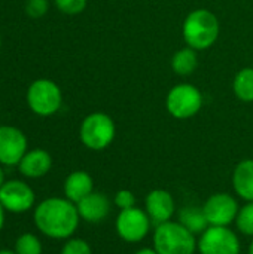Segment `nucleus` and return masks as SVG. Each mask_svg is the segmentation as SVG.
I'll list each match as a JSON object with an SVG mask.
<instances>
[{
  "instance_id": "1",
  "label": "nucleus",
  "mask_w": 253,
  "mask_h": 254,
  "mask_svg": "<svg viewBox=\"0 0 253 254\" xmlns=\"http://www.w3.org/2000/svg\"><path fill=\"white\" fill-rule=\"evenodd\" d=\"M36 228L52 240L70 238L79 225L76 204L67 198H48L42 201L33 214Z\"/></svg>"
},
{
  "instance_id": "2",
  "label": "nucleus",
  "mask_w": 253,
  "mask_h": 254,
  "mask_svg": "<svg viewBox=\"0 0 253 254\" xmlns=\"http://www.w3.org/2000/svg\"><path fill=\"white\" fill-rule=\"evenodd\" d=\"M182 34L189 48L195 51L209 49L219 37V19L209 9H195L185 18Z\"/></svg>"
},
{
  "instance_id": "3",
  "label": "nucleus",
  "mask_w": 253,
  "mask_h": 254,
  "mask_svg": "<svg viewBox=\"0 0 253 254\" xmlns=\"http://www.w3.org/2000/svg\"><path fill=\"white\" fill-rule=\"evenodd\" d=\"M152 243L158 254H194L198 241L183 225L170 220L155 228Z\"/></svg>"
},
{
  "instance_id": "4",
  "label": "nucleus",
  "mask_w": 253,
  "mask_h": 254,
  "mask_svg": "<svg viewBox=\"0 0 253 254\" xmlns=\"http://www.w3.org/2000/svg\"><path fill=\"white\" fill-rule=\"evenodd\" d=\"M116 135V127L113 119L103 112H94L84 118L79 127L81 143L89 150L107 149Z\"/></svg>"
},
{
  "instance_id": "5",
  "label": "nucleus",
  "mask_w": 253,
  "mask_h": 254,
  "mask_svg": "<svg viewBox=\"0 0 253 254\" xmlns=\"http://www.w3.org/2000/svg\"><path fill=\"white\" fill-rule=\"evenodd\" d=\"M28 109L42 118L55 115L63 104V92L51 79H36L30 83L25 94Z\"/></svg>"
},
{
  "instance_id": "6",
  "label": "nucleus",
  "mask_w": 253,
  "mask_h": 254,
  "mask_svg": "<svg viewBox=\"0 0 253 254\" xmlns=\"http://www.w3.org/2000/svg\"><path fill=\"white\" fill-rule=\"evenodd\" d=\"M201 91L189 83L173 86L166 97L167 112L176 119H189L195 116L203 107Z\"/></svg>"
},
{
  "instance_id": "7",
  "label": "nucleus",
  "mask_w": 253,
  "mask_h": 254,
  "mask_svg": "<svg viewBox=\"0 0 253 254\" xmlns=\"http://www.w3.org/2000/svg\"><path fill=\"white\" fill-rule=\"evenodd\" d=\"M200 254H240V240L228 226H209L197 243Z\"/></svg>"
},
{
  "instance_id": "8",
  "label": "nucleus",
  "mask_w": 253,
  "mask_h": 254,
  "mask_svg": "<svg viewBox=\"0 0 253 254\" xmlns=\"http://www.w3.org/2000/svg\"><path fill=\"white\" fill-rule=\"evenodd\" d=\"M152 222L146 214V211L137 207L121 210L115 222L116 234L119 235V238H122L127 243L142 241L149 234Z\"/></svg>"
},
{
  "instance_id": "9",
  "label": "nucleus",
  "mask_w": 253,
  "mask_h": 254,
  "mask_svg": "<svg viewBox=\"0 0 253 254\" xmlns=\"http://www.w3.org/2000/svg\"><path fill=\"white\" fill-rule=\"evenodd\" d=\"M34 190L22 180H7L0 189V202L9 213H27L34 205Z\"/></svg>"
},
{
  "instance_id": "10",
  "label": "nucleus",
  "mask_w": 253,
  "mask_h": 254,
  "mask_svg": "<svg viewBox=\"0 0 253 254\" xmlns=\"http://www.w3.org/2000/svg\"><path fill=\"white\" fill-rule=\"evenodd\" d=\"M28 141L25 134L12 125H0V164L13 167L27 153Z\"/></svg>"
},
{
  "instance_id": "11",
  "label": "nucleus",
  "mask_w": 253,
  "mask_h": 254,
  "mask_svg": "<svg viewBox=\"0 0 253 254\" xmlns=\"http://www.w3.org/2000/svg\"><path fill=\"white\" fill-rule=\"evenodd\" d=\"M209 226H230L236 222L240 211L234 196L228 193H215L203 205Z\"/></svg>"
},
{
  "instance_id": "12",
  "label": "nucleus",
  "mask_w": 253,
  "mask_h": 254,
  "mask_svg": "<svg viewBox=\"0 0 253 254\" xmlns=\"http://www.w3.org/2000/svg\"><path fill=\"white\" fill-rule=\"evenodd\" d=\"M145 211L155 226L170 222L176 211V204L171 193L164 189H155L149 192L145 201Z\"/></svg>"
},
{
  "instance_id": "13",
  "label": "nucleus",
  "mask_w": 253,
  "mask_h": 254,
  "mask_svg": "<svg viewBox=\"0 0 253 254\" xmlns=\"http://www.w3.org/2000/svg\"><path fill=\"white\" fill-rule=\"evenodd\" d=\"M79 217L88 223H100L110 213V201L104 193L92 192L76 204Z\"/></svg>"
},
{
  "instance_id": "14",
  "label": "nucleus",
  "mask_w": 253,
  "mask_h": 254,
  "mask_svg": "<svg viewBox=\"0 0 253 254\" xmlns=\"http://www.w3.org/2000/svg\"><path fill=\"white\" fill-rule=\"evenodd\" d=\"M52 167V156L43 149L27 150L21 162L18 164L19 173L28 179H40L49 173Z\"/></svg>"
},
{
  "instance_id": "15",
  "label": "nucleus",
  "mask_w": 253,
  "mask_h": 254,
  "mask_svg": "<svg viewBox=\"0 0 253 254\" xmlns=\"http://www.w3.org/2000/svg\"><path fill=\"white\" fill-rule=\"evenodd\" d=\"M63 189L64 196L73 204H78L81 199L94 192V180L86 171L78 170L66 177Z\"/></svg>"
},
{
  "instance_id": "16",
  "label": "nucleus",
  "mask_w": 253,
  "mask_h": 254,
  "mask_svg": "<svg viewBox=\"0 0 253 254\" xmlns=\"http://www.w3.org/2000/svg\"><path fill=\"white\" fill-rule=\"evenodd\" d=\"M233 188L246 202L253 201V159L240 161L233 171Z\"/></svg>"
},
{
  "instance_id": "17",
  "label": "nucleus",
  "mask_w": 253,
  "mask_h": 254,
  "mask_svg": "<svg viewBox=\"0 0 253 254\" xmlns=\"http://www.w3.org/2000/svg\"><path fill=\"white\" fill-rule=\"evenodd\" d=\"M179 223L183 225L194 235H201L207 228L209 222L204 216L203 207H185L179 213Z\"/></svg>"
},
{
  "instance_id": "18",
  "label": "nucleus",
  "mask_w": 253,
  "mask_h": 254,
  "mask_svg": "<svg viewBox=\"0 0 253 254\" xmlns=\"http://www.w3.org/2000/svg\"><path fill=\"white\" fill-rule=\"evenodd\" d=\"M198 67V57L197 51L192 48L179 49L171 58V68L177 76H189Z\"/></svg>"
},
{
  "instance_id": "19",
  "label": "nucleus",
  "mask_w": 253,
  "mask_h": 254,
  "mask_svg": "<svg viewBox=\"0 0 253 254\" xmlns=\"http://www.w3.org/2000/svg\"><path fill=\"white\" fill-rule=\"evenodd\" d=\"M233 91L234 95L245 103H252L253 101V68L246 67L242 68L233 82Z\"/></svg>"
},
{
  "instance_id": "20",
  "label": "nucleus",
  "mask_w": 253,
  "mask_h": 254,
  "mask_svg": "<svg viewBox=\"0 0 253 254\" xmlns=\"http://www.w3.org/2000/svg\"><path fill=\"white\" fill-rule=\"evenodd\" d=\"M16 254H42V243L34 234H22L15 243Z\"/></svg>"
},
{
  "instance_id": "21",
  "label": "nucleus",
  "mask_w": 253,
  "mask_h": 254,
  "mask_svg": "<svg viewBox=\"0 0 253 254\" xmlns=\"http://www.w3.org/2000/svg\"><path fill=\"white\" fill-rule=\"evenodd\" d=\"M237 229L246 237H253V201L243 205L236 219Z\"/></svg>"
},
{
  "instance_id": "22",
  "label": "nucleus",
  "mask_w": 253,
  "mask_h": 254,
  "mask_svg": "<svg viewBox=\"0 0 253 254\" xmlns=\"http://www.w3.org/2000/svg\"><path fill=\"white\" fill-rule=\"evenodd\" d=\"M88 4V0H55V6L57 9L69 16L73 15H79L85 10Z\"/></svg>"
},
{
  "instance_id": "23",
  "label": "nucleus",
  "mask_w": 253,
  "mask_h": 254,
  "mask_svg": "<svg viewBox=\"0 0 253 254\" xmlns=\"http://www.w3.org/2000/svg\"><path fill=\"white\" fill-rule=\"evenodd\" d=\"M61 254H92L91 246L82 238H70L61 249Z\"/></svg>"
},
{
  "instance_id": "24",
  "label": "nucleus",
  "mask_w": 253,
  "mask_h": 254,
  "mask_svg": "<svg viewBox=\"0 0 253 254\" xmlns=\"http://www.w3.org/2000/svg\"><path fill=\"white\" fill-rule=\"evenodd\" d=\"M25 13L33 19H39L45 16L49 10V0H27L25 1Z\"/></svg>"
},
{
  "instance_id": "25",
  "label": "nucleus",
  "mask_w": 253,
  "mask_h": 254,
  "mask_svg": "<svg viewBox=\"0 0 253 254\" xmlns=\"http://www.w3.org/2000/svg\"><path fill=\"white\" fill-rule=\"evenodd\" d=\"M136 198H134V193L130 192V190H118L116 195H115V205L119 208V210H127V208H131V207H136Z\"/></svg>"
},
{
  "instance_id": "26",
  "label": "nucleus",
  "mask_w": 253,
  "mask_h": 254,
  "mask_svg": "<svg viewBox=\"0 0 253 254\" xmlns=\"http://www.w3.org/2000/svg\"><path fill=\"white\" fill-rule=\"evenodd\" d=\"M134 254H158L155 252V249L152 247V249H149V247H145V249H140V250H137Z\"/></svg>"
},
{
  "instance_id": "27",
  "label": "nucleus",
  "mask_w": 253,
  "mask_h": 254,
  "mask_svg": "<svg viewBox=\"0 0 253 254\" xmlns=\"http://www.w3.org/2000/svg\"><path fill=\"white\" fill-rule=\"evenodd\" d=\"M4 208H3V205H1V202H0V231L3 229V226H4Z\"/></svg>"
},
{
  "instance_id": "28",
  "label": "nucleus",
  "mask_w": 253,
  "mask_h": 254,
  "mask_svg": "<svg viewBox=\"0 0 253 254\" xmlns=\"http://www.w3.org/2000/svg\"><path fill=\"white\" fill-rule=\"evenodd\" d=\"M4 182H6V179H4V171H3L1 164H0V189H1V186L4 185Z\"/></svg>"
},
{
  "instance_id": "29",
  "label": "nucleus",
  "mask_w": 253,
  "mask_h": 254,
  "mask_svg": "<svg viewBox=\"0 0 253 254\" xmlns=\"http://www.w3.org/2000/svg\"><path fill=\"white\" fill-rule=\"evenodd\" d=\"M0 254H16L15 250H0Z\"/></svg>"
},
{
  "instance_id": "30",
  "label": "nucleus",
  "mask_w": 253,
  "mask_h": 254,
  "mask_svg": "<svg viewBox=\"0 0 253 254\" xmlns=\"http://www.w3.org/2000/svg\"><path fill=\"white\" fill-rule=\"evenodd\" d=\"M249 254H253V241H252V244L249 246Z\"/></svg>"
},
{
  "instance_id": "31",
  "label": "nucleus",
  "mask_w": 253,
  "mask_h": 254,
  "mask_svg": "<svg viewBox=\"0 0 253 254\" xmlns=\"http://www.w3.org/2000/svg\"><path fill=\"white\" fill-rule=\"evenodd\" d=\"M0 49H1V36H0Z\"/></svg>"
}]
</instances>
